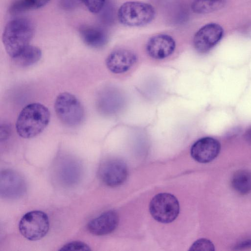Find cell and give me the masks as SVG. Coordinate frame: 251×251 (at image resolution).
Returning a JSON list of instances; mask_svg holds the SVG:
<instances>
[{
    "mask_svg": "<svg viewBox=\"0 0 251 251\" xmlns=\"http://www.w3.org/2000/svg\"><path fill=\"white\" fill-rule=\"evenodd\" d=\"M34 26L27 19L20 18L9 21L2 34V41L7 54L15 57L29 45L34 34Z\"/></svg>",
    "mask_w": 251,
    "mask_h": 251,
    "instance_id": "obj_1",
    "label": "cell"
},
{
    "mask_svg": "<svg viewBox=\"0 0 251 251\" xmlns=\"http://www.w3.org/2000/svg\"><path fill=\"white\" fill-rule=\"evenodd\" d=\"M50 113L45 105L32 103L21 111L16 123L18 135L24 138H31L41 133L48 126Z\"/></svg>",
    "mask_w": 251,
    "mask_h": 251,
    "instance_id": "obj_2",
    "label": "cell"
},
{
    "mask_svg": "<svg viewBox=\"0 0 251 251\" xmlns=\"http://www.w3.org/2000/svg\"><path fill=\"white\" fill-rule=\"evenodd\" d=\"M155 11L151 4L140 1H127L118 11V18L123 25L128 26L146 25L154 19Z\"/></svg>",
    "mask_w": 251,
    "mask_h": 251,
    "instance_id": "obj_3",
    "label": "cell"
},
{
    "mask_svg": "<svg viewBox=\"0 0 251 251\" xmlns=\"http://www.w3.org/2000/svg\"><path fill=\"white\" fill-rule=\"evenodd\" d=\"M54 110L61 122L68 126L78 125L84 116V109L79 100L68 92L62 93L56 97Z\"/></svg>",
    "mask_w": 251,
    "mask_h": 251,
    "instance_id": "obj_4",
    "label": "cell"
},
{
    "mask_svg": "<svg viewBox=\"0 0 251 251\" xmlns=\"http://www.w3.org/2000/svg\"><path fill=\"white\" fill-rule=\"evenodd\" d=\"M50 223L43 211L34 210L25 213L21 219L19 229L21 234L30 241L40 240L48 233Z\"/></svg>",
    "mask_w": 251,
    "mask_h": 251,
    "instance_id": "obj_5",
    "label": "cell"
},
{
    "mask_svg": "<svg viewBox=\"0 0 251 251\" xmlns=\"http://www.w3.org/2000/svg\"><path fill=\"white\" fill-rule=\"evenodd\" d=\"M150 211L152 217L160 223H169L174 221L179 211L177 199L169 193L155 195L150 204Z\"/></svg>",
    "mask_w": 251,
    "mask_h": 251,
    "instance_id": "obj_6",
    "label": "cell"
},
{
    "mask_svg": "<svg viewBox=\"0 0 251 251\" xmlns=\"http://www.w3.org/2000/svg\"><path fill=\"white\" fill-rule=\"evenodd\" d=\"M98 175L105 184L115 187L122 184L126 179L127 168L126 163L120 159H108L100 165Z\"/></svg>",
    "mask_w": 251,
    "mask_h": 251,
    "instance_id": "obj_7",
    "label": "cell"
},
{
    "mask_svg": "<svg viewBox=\"0 0 251 251\" xmlns=\"http://www.w3.org/2000/svg\"><path fill=\"white\" fill-rule=\"evenodd\" d=\"M26 189L25 182L19 173L9 169L1 172L0 193L2 197L10 199H18L24 195Z\"/></svg>",
    "mask_w": 251,
    "mask_h": 251,
    "instance_id": "obj_8",
    "label": "cell"
},
{
    "mask_svg": "<svg viewBox=\"0 0 251 251\" xmlns=\"http://www.w3.org/2000/svg\"><path fill=\"white\" fill-rule=\"evenodd\" d=\"M222 27L216 23H209L201 27L195 34L193 43L195 49L204 53L210 50L221 39Z\"/></svg>",
    "mask_w": 251,
    "mask_h": 251,
    "instance_id": "obj_9",
    "label": "cell"
},
{
    "mask_svg": "<svg viewBox=\"0 0 251 251\" xmlns=\"http://www.w3.org/2000/svg\"><path fill=\"white\" fill-rule=\"evenodd\" d=\"M220 149V144L218 140L212 137H203L193 145L191 149V155L199 162L208 163L218 155Z\"/></svg>",
    "mask_w": 251,
    "mask_h": 251,
    "instance_id": "obj_10",
    "label": "cell"
},
{
    "mask_svg": "<svg viewBox=\"0 0 251 251\" xmlns=\"http://www.w3.org/2000/svg\"><path fill=\"white\" fill-rule=\"evenodd\" d=\"M176 48V42L172 37L167 34H158L148 41L146 50L152 58L162 59L173 53Z\"/></svg>",
    "mask_w": 251,
    "mask_h": 251,
    "instance_id": "obj_11",
    "label": "cell"
},
{
    "mask_svg": "<svg viewBox=\"0 0 251 251\" xmlns=\"http://www.w3.org/2000/svg\"><path fill=\"white\" fill-rule=\"evenodd\" d=\"M119 216L117 212L109 210L93 219L88 223L89 231L96 235H104L110 233L117 227Z\"/></svg>",
    "mask_w": 251,
    "mask_h": 251,
    "instance_id": "obj_12",
    "label": "cell"
},
{
    "mask_svg": "<svg viewBox=\"0 0 251 251\" xmlns=\"http://www.w3.org/2000/svg\"><path fill=\"white\" fill-rule=\"evenodd\" d=\"M136 61V56L134 53L121 49L113 51L108 56L106 65L111 72L120 74L128 71Z\"/></svg>",
    "mask_w": 251,
    "mask_h": 251,
    "instance_id": "obj_13",
    "label": "cell"
},
{
    "mask_svg": "<svg viewBox=\"0 0 251 251\" xmlns=\"http://www.w3.org/2000/svg\"><path fill=\"white\" fill-rule=\"evenodd\" d=\"M80 36L88 46L99 48L104 46L108 40L105 31L102 28L92 25H82L79 29Z\"/></svg>",
    "mask_w": 251,
    "mask_h": 251,
    "instance_id": "obj_14",
    "label": "cell"
},
{
    "mask_svg": "<svg viewBox=\"0 0 251 251\" xmlns=\"http://www.w3.org/2000/svg\"><path fill=\"white\" fill-rule=\"evenodd\" d=\"M42 57V51L38 47L29 45L18 55L13 58L16 64L26 67L38 62Z\"/></svg>",
    "mask_w": 251,
    "mask_h": 251,
    "instance_id": "obj_15",
    "label": "cell"
},
{
    "mask_svg": "<svg viewBox=\"0 0 251 251\" xmlns=\"http://www.w3.org/2000/svg\"><path fill=\"white\" fill-rule=\"evenodd\" d=\"M231 185L238 193L246 195L251 192V172L248 170H240L232 176Z\"/></svg>",
    "mask_w": 251,
    "mask_h": 251,
    "instance_id": "obj_16",
    "label": "cell"
},
{
    "mask_svg": "<svg viewBox=\"0 0 251 251\" xmlns=\"http://www.w3.org/2000/svg\"><path fill=\"white\" fill-rule=\"evenodd\" d=\"M226 0H194L191 4L192 10L197 14H206L222 8Z\"/></svg>",
    "mask_w": 251,
    "mask_h": 251,
    "instance_id": "obj_17",
    "label": "cell"
},
{
    "mask_svg": "<svg viewBox=\"0 0 251 251\" xmlns=\"http://www.w3.org/2000/svg\"><path fill=\"white\" fill-rule=\"evenodd\" d=\"M60 174L63 181L68 184L75 183L80 177L79 164L74 160H69L62 166Z\"/></svg>",
    "mask_w": 251,
    "mask_h": 251,
    "instance_id": "obj_18",
    "label": "cell"
},
{
    "mask_svg": "<svg viewBox=\"0 0 251 251\" xmlns=\"http://www.w3.org/2000/svg\"><path fill=\"white\" fill-rule=\"evenodd\" d=\"M50 0H16L10 7L11 13H19L30 9L41 8Z\"/></svg>",
    "mask_w": 251,
    "mask_h": 251,
    "instance_id": "obj_19",
    "label": "cell"
},
{
    "mask_svg": "<svg viewBox=\"0 0 251 251\" xmlns=\"http://www.w3.org/2000/svg\"><path fill=\"white\" fill-rule=\"evenodd\" d=\"M191 251H214V246L213 243L206 239H200L196 241L191 246Z\"/></svg>",
    "mask_w": 251,
    "mask_h": 251,
    "instance_id": "obj_20",
    "label": "cell"
},
{
    "mask_svg": "<svg viewBox=\"0 0 251 251\" xmlns=\"http://www.w3.org/2000/svg\"><path fill=\"white\" fill-rule=\"evenodd\" d=\"M92 13H98L102 9L106 0H79Z\"/></svg>",
    "mask_w": 251,
    "mask_h": 251,
    "instance_id": "obj_21",
    "label": "cell"
},
{
    "mask_svg": "<svg viewBox=\"0 0 251 251\" xmlns=\"http://www.w3.org/2000/svg\"><path fill=\"white\" fill-rule=\"evenodd\" d=\"M60 251H91L90 247L81 241H72L63 245Z\"/></svg>",
    "mask_w": 251,
    "mask_h": 251,
    "instance_id": "obj_22",
    "label": "cell"
},
{
    "mask_svg": "<svg viewBox=\"0 0 251 251\" xmlns=\"http://www.w3.org/2000/svg\"><path fill=\"white\" fill-rule=\"evenodd\" d=\"M235 250H247L251 249V238L243 240L237 243L234 247Z\"/></svg>",
    "mask_w": 251,
    "mask_h": 251,
    "instance_id": "obj_23",
    "label": "cell"
},
{
    "mask_svg": "<svg viewBox=\"0 0 251 251\" xmlns=\"http://www.w3.org/2000/svg\"><path fill=\"white\" fill-rule=\"evenodd\" d=\"M9 127L7 125L1 126L0 127V140H6L9 134Z\"/></svg>",
    "mask_w": 251,
    "mask_h": 251,
    "instance_id": "obj_24",
    "label": "cell"
},
{
    "mask_svg": "<svg viewBox=\"0 0 251 251\" xmlns=\"http://www.w3.org/2000/svg\"><path fill=\"white\" fill-rule=\"evenodd\" d=\"M246 136L247 139L251 141V128L247 131Z\"/></svg>",
    "mask_w": 251,
    "mask_h": 251,
    "instance_id": "obj_25",
    "label": "cell"
}]
</instances>
